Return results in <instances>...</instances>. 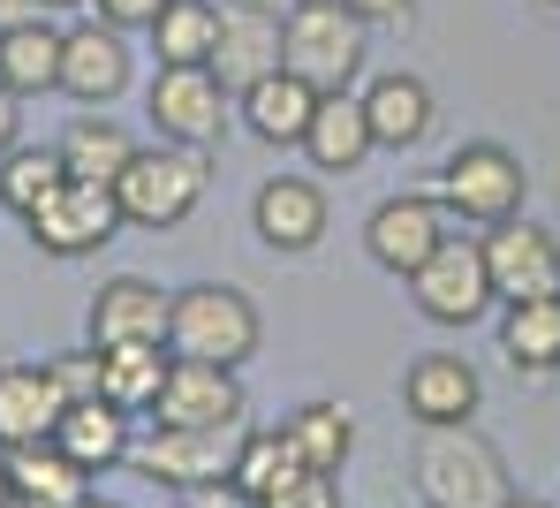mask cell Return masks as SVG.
Instances as JSON below:
<instances>
[{
	"label": "cell",
	"instance_id": "obj_1",
	"mask_svg": "<svg viewBox=\"0 0 560 508\" xmlns=\"http://www.w3.org/2000/svg\"><path fill=\"white\" fill-rule=\"evenodd\" d=\"M364 54H372V23H357L341 0H288V15H280V69L303 77L318 100L349 92L364 77Z\"/></svg>",
	"mask_w": 560,
	"mask_h": 508
},
{
	"label": "cell",
	"instance_id": "obj_2",
	"mask_svg": "<svg viewBox=\"0 0 560 508\" xmlns=\"http://www.w3.org/2000/svg\"><path fill=\"white\" fill-rule=\"evenodd\" d=\"M409 478L424 508H508L515 501V478L500 463L492 440H477L469 425H424L417 455H409Z\"/></svg>",
	"mask_w": 560,
	"mask_h": 508
},
{
	"label": "cell",
	"instance_id": "obj_3",
	"mask_svg": "<svg viewBox=\"0 0 560 508\" xmlns=\"http://www.w3.org/2000/svg\"><path fill=\"white\" fill-rule=\"evenodd\" d=\"M205 183H212V152H189V145H160L152 137L114 175V198H121L129 228H183L189 212L205 205Z\"/></svg>",
	"mask_w": 560,
	"mask_h": 508
},
{
	"label": "cell",
	"instance_id": "obj_4",
	"mask_svg": "<svg viewBox=\"0 0 560 508\" xmlns=\"http://www.w3.org/2000/svg\"><path fill=\"white\" fill-rule=\"evenodd\" d=\"M167 349L175 357H205V365H250L258 357V304L228 281H189L167 304Z\"/></svg>",
	"mask_w": 560,
	"mask_h": 508
},
{
	"label": "cell",
	"instance_id": "obj_5",
	"mask_svg": "<svg viewBox=\"0 0 560 508\" xmlns=\"http://www.w3.org/2000/svg\"><path fill=\"white\" fill-rule=\"evenodd\" d=\"M432 198L447 205L455 228H500V220L523 212L530 175H523V160H515L508 145L477 137V145H455V152L440 160V190H432Z\"/></svg>",
	"mask_w": 560,
	"mask_h": 508
},
{
	"label": "cell",
	"instance_id": "obj_6",
	"mask_svg": "<svg viewBox=\"0 0 560 508\" xmlns=\"http://www.w3.org/2000/svg\"><path fill=\"white\" fill-rule=\"evenodd\" d=\"M144 114H152V137H160V145L220 152V145H228V114H235V100L220 92L212 69H152Z\"/></svg>",
	"mask_w": 560,
	"mask_h": 508
},
{
	"label": "cell",
	"instance_id": "obj_7",
	"mask_svg": "<svg viewBox=\"0 0 560 508\" xmlns=\"http://www.w3.org/2000/svg\"><path fill=\"white\" fill-rule=\"evenodd\" d=\"M409 304L424 311L432 326H477L485 311L500 304V297H492V274H485V243H477V235H447V243L409 274Z\"/></svg>",
	"mask_w": 560,
	"mask_h": 508
},
{
	"label": "cell",
	"instance_id": "obj_8",
	"mask_svg": "<svg viewBox=\"0 0 560 508\" xmlns=\"http://www.w3.org/2000/svg\"><path fill=\"white\" fill-rule=\"evenodd\" d=\"M23 228H31V243H38L46 258H92V251H106L129 220H121L114 183H77V175H69L38 212H23Z\"/></svg>",
	"mask_w": 560,
	"mask_h": 508
},
{
	"label": "cell",
	"instance_id": "obj_9",
	"mask_svg": "<svg viewBox=\"0 0 560 508\" xmlns=\"http://www.w3.org/2000/svg\"><path fill=\"white\" fill-rule=\"evenodd\" d=\"M235 440H243V425H228V432H197V425H152V432L129 448V471H137V478H152V486H167V494H189V486L228 478Z\"/></svg>",
	"mask_w": 560,
	"mask_h": 508
},
{
	"label": "cell",
	"instance_id": "obj_10",
	"mask_svg": "<svg viewBox=\"0 0 560 508\" xmlns=\"http://www.w3.org/2000/svg\"><path fill=\"white\" fill-rule=\"evenodd\" d=\"M447 235H455V220H447V205L432 198V190H394V198H378L372 220H364V251H372V266L401 274V281H409Z\"/></svg>",
	"mask_w": 560,
	"mask_h": 508
},
{
	"label": "cell",
	"instance_id": "obj_11",
	"mask_svg": "<svg viewBox=\"0 0 560 508\" xmlns=\"http://www.w3.org/2000/svg\"><path fill=\"white\" fill-rule=\"evenodd\" d=\"M477 243H485V274H492V297H500V304L560 297V243H553V228H538V220L515 212V220L485 228Z\"/></svg>",
	"mask_w": 560,
	"mask_h": 508
},
{
	"label": "cell",
	"instance_id": "obj_12",
	"mask_svg": "<svg viewBox=\"0 0 560 508\" xmlns=\"http://www.w3.org/2000/svg\"><path fill=\"white\" fill-rule=\"evenodd\" d=\"M243 380L235 365H205V357H175L167 365V388L152 403V425H197V432H228L243 425Z\"/></svg>",
	"mask_w": 560,
	"mask_h": 508
},
{
	"label": "cell",
	"instance_id": "obj_13",
	"mask_svg": "<svg viewBox=\"0 0 560 508\" xmlns=\"http://www.w3.org/2000/svg\"><path fill=\"white\" fill-rule=\"evenodd\" d=\"M61 92L77 106H114L129 92V31H114V23H69L61 31Z\"/></svg>",
	"mask_w": 560,
	"mask_h": 508
},
{
	"label": "cell",
	"instance_id": "obj_14",
	"mask_svg": "<svg viewBox=\"0 0 560 508\" xmlns=\"http://www.w3.org/2000/svg\"><path fill=\"white\" fill-rule=\"evenodd\" d=\"M477 403H485V380H477V365L455 357V349H424L401 372V409L417 417V432L424 425H469Z\"/></svg>",
	"mask_w": 560,
	"mask_h": 508
},
{
	"label": "cell",
	"instance_id": "obj_15",
	"mask_svg": "<svg viewBox=\"0 0 560 508\" xmlns=\"http://www.w3.org/2000/svg\"><path fill=\"white\" fill-rule=\"evenodd\" d=\"M250 228H258L266 251L295 258V251H318V235L334 228V212H326V190H318L311 175H273V183H258V198H250Z\"/></svg>",
	"mask_w": 560,
	"mask_h": 508
},
{
	"label": "cell",
	"instance_id": "obj_16",
	"mask_svg": "<svg viewBox=\"0 0 560 508\" xmlns=\"http://www.w3.org/2000/svg\"><path fill=\"white\" fill-rule=\"evenodd\" d=\"M228 100H243L258 77L280 69V15H258V8H220V31H212V61Z\"/></svg>",
	"mask_w": 560,
	"mask_h": 508
},
{
	"label": "cell",
	"instance_id": "obj_17",
	"mask_svg": "<svg viewBox=\"0 0 560 508\" xmlns=\"http://www.w3.org/2000/svg\"><path fill=\"white\" fill-rule=\"evenodd\" d=\"M167 289L144 274H114L92 297V349H121V342H167Z\"/></svg>",
	"mask_w": 560,
	"mask_h": 508
},
{
	"label": "cell",
	"instance_id": "obj_18",
	"mask_svg": "<svg viewBox=\"0 0 560 508\" xmlns=\"http://www.w3.org/2000/svg\"><path fill=\"white\" fill-rule=\"evenodd\" d=\"M295 152H303L318 175H357L378 152L372 122H364V100H357V92H326V100L311 106V129H303Z\"/></svg>",
	"mask_w": 560,
	"mask_h": 508
},
{
	"label": "cell",
	"instance_id": "obj_19",
	"mask_svg": "<svg viewBox=\"0 0 560 508\" xmlns=\"http://www.w3.org/2000/svg\"><path fill=\"white\" fill-rule=\"evenodd\" d=\"M61 409H69V395H61L54 365H0V455L31 448V440H54Z\"/></svg>",
	"mask_w": 560,
	"mask_h": 508
},
{
	"label": "cell",
	"instance_id": "obj_20",
	"mask_svg": "<svg viewBox=\"0 0 560 508\" xmlns=\"http://www.w3.org/2000/svg\"><path fill=\"white\" fill-rule=\"evenodd\" d=\"M357 100H364V122H372L378 152H409V145H424V137H432V122H440L432 84H424V77H409V69H386V77H372Z\"/></svg>",
	"mask_w": 560,
	"mask_h": 508
},
{
	"label": "cell",
	"instance_id": "obj_21",
	"mask_svg": "<svg viewBox=\"0 0 560 508\" xmlns=\"http://www.w3.org/2000/svg\"><path fill=\"white\" fill-rule=\"evenodd\" d=\"M303 471H311V463H303V448L288 440V425H258V432H243V440H235L228 486L243 494V508H266L273 494H288Z\"/></svg>",
	"mask_w": 560,
	"mask_h": 508
},
{
	"label": "cell",
	"instance_id": "obj_22",
	"mask_svg": "<svg viewBox=\"0 0 560 508\" xmlns=\"http://www.w3.org/2000/svg\"><path fill=\"white\" fill-rule=\"evenodd\" d=\"M54 440L84 463V471H121L129 463V448H137V417L129 409H114L106 395H92V403H69L61 409V425H54Z\"/></svg>",
	"mask_w": 560,
	"mask_h": 508
},
{
	"label": "cell",
	"instance_id": "obj_23",
	"mask_svg": "<svg viewBox=\"0 0 560 508\" xmlns=\"http://www.w3.org/2000/svg\"><path fill=\"white\" fill-rule=\"evenodd\" d=\"M311 106H318V92L303 84V77H288V69H273V77H258L243 100H235V114H243V129L258 137V145H303V129H311Z\"/></svg>",
	"mask_w": 560,
	"mask_h": 508
},
{
	"label": "cell",
	"instance_id": "obj_24",
	"mask_svg": "<svg viewBox=\"0 0 560 508\" xmlns=\"http://www.w3.org/2000/svg\"><path fill=\"white\" fill-rule=\"evenodd\" d=\"M167 365L175 349L167 342H121V349H98V395L129 417H152L160 388H167Z\"/></svg>",
	"mask_w": 560,
	"mask_h": 508
},
{
	"label": "cell",
	"instance_id": "obj_25",
	"mask_svg": "<svg viewBox=\"0 0 560 508\" xmlns=\"http://www.w3.org/2000/svg\"><path fill=\"white\" fill-rule=\"evenodd\" d=\"M0 84L15 100H38V92H61V23L54 15H31L15 31H0Z\"/></svg>",
	"mask_w": 560,
	"mask_h": 508
},
{
	"label": "cell",
	"instance_id": "obj_26",
	"mask_svg": "<svg viewBox=\"0 0 560 508\" xmlns=\"http://www.w3.org/2000/svg\"><path fill=\"white\" fill-rule=\"evenodd\" d=\"M54 152H61V168H69L77 183H114V175L129 168L137 137H129V129H121L106 106H84V114L61 129V145H54Z\"/></svg>",
	"mask_w": 560,
	"mask_h": 508
},
{
	"label": "cell",
	"instance_id": "obj_27",
	"mask_svg": "<svg viewBox=\"0 0 560 508\" xmlns=\"http://www.w3.org/2000/svg\"><path fill=\"white\" fill-rule=\"evenodd\" d=\"M8 471H15V494L46 508H77L92 494V471L61 448V440H31V448H8Z\"/></svg>",
	"mask_w": 560,
	"mask_h": 508
},
{
	"label": "cell",
	"instance_id": "obj_28",
	"mask_svg": "<svg viewBox=\"0 0 560 508\" xmlns=\"http://www.w3.org/2000/svg\"><path fill=\"white\" fill-rule=\"evenodd\" d=\"M500 349H508V365L530 372V380L560 372V297L508 304V319H500Z\"/></svg>",
	"mask_w": 560,
	"mask_h": 508
},
{
	"label": "cell",
	"instance_id": "obj_29",
	"mask_svg": "<svg viewBox=\"0 0 560 508\" xmlns=\"http://www.w3.org/2000/svg\"><path fill=\"white\" fill-rule=\"evenodd\" d=\"M212 31H220V0H167L144 38H152L160 69H205L212 61Z\"/></svg>",
	"mask_w": 560,
	"mask_h": 508
},
{
	"label": "cell",
	"instance_id": "obj_30",
	"mask_svg": "<svg viewBox=\"0 0 560 508\" xmlns=\"http://www.w3.org/2000/svg\"><path fill=\"white\" fill-rule=\"evenodd\" d=\"M69 183V168H61V152L54 145H15V152H0V212H38V205L54 198Z\"/></svg>",
	"mask_w": 560,
	"mask_h": 508
},
{
	"label": "cell",
	"instance_id": "obj_31",
	"mask_svg": "<svg viewBox=\"0 0 560 508\" xmlns=\"http://www.w3.org/2000/svg\"><path fill=\"white\" fill-rule=\"evenodd\" d=\"M288 440L303 448L311 471H341L349 448H357V417H349L341 403H295L288 409Z\"/></svg>",
	"mask_w": 560,
	"mask_h": 508
},
{
	"label": "cell",
	"instance_id": "obj_32",
	"mask_svg": "<svg viewBox=\"0 0 560 508\" xmlns=\"http://www.w3.org/2000/svg\"><path fill=\"white\" fill-rule=\"evenodd\" d=\"M266 508H341V471H303L288 494H273Z\"/></svg>",
	"mask_w": 560,
	"mask_h": 508
},
{
	"label": "cell",
	"instance_id": "obj_33",
	"mask_svg": "<svg viewBox=\"0 0 560 508\" xmlns=\"http://www.w3.org/2000/svg\"><path fill=\"white\" fill-rule=\"evenodd\" d=\"M46 365H54V380H61L69 403H92L98 395V349H84V357H46Z\"/></svg>",
	"mask_w": 560,
	"mask_h": 508
},
{
	"label": "cell",
	"instance_id": "obj_34",
	"mask_svg": "<svg viewBox=\"0 0 560 508\" xmlns=\"http://www.w3.org/2000/svg\"><path fill=\"white\" fill-rule=\"evenodd\" d=\"M160 8H167V0H92V15H98V23H114V31H152Z\"/></svg>",
	"mask_w": 560,
	"mask_h": 508
},
{
	"label": "cell",
	"instance_id": "obj_35",
	"mask_svg": "<svg viewBox=\"0 0 560 508\" xmlns=\"http://www.w3.org/2000/svg\"><path fill=\"white\" fill-rule=\"evenodd\" d=\"M357 23H372V31H401L409 15H417V0H341Z\"/></svg>",
	"mask_w": 560,
	"mask_h": 508
},
{
	"label": "cell",
	"instance_id": "obj_36",
	"mask_svg": "<svg viewBox=\"0 0 560 508\" xmlns=\"http://www.w3.org/2000/svg\"><path fill=\"white\" fill-rule=\"evenodd\" d=\"M15 145H23V100L0 84V152H15Z\"/></svg>",
	"mask_w": 560,
	"mask_h": 508
},
{
	"label": "cell",
	"instance_id": "obj_37",
	"mask_svg": "<svg viewBox=\"0 0 560 508\" xmlns=\"http://www.w3.org/2000/svg\"><path fill=\"white\" fill-rule=\"evenodd\" d=\"M38 15V0H0V31H15V23H31Z\"/></svg>",
	"mask_w": 560,
	"mask_h": 508
},
{
	"label": "cell",
	"instance_id": "obj_38",
	"mask_svg": "<svg viewBox=\"0 0 560 508\" xmlns=\"http://www.w3.org/2000/svg\"><path fill=\"white\" fill-rule=\"evenodd\" d=\"M220 8H258V15H288V0H220Z\"/></svg>",
	"mask_w": 560,
	"mask_h": 508
},
{
	"label": "cell",
	"instance_id": "obj_39",
	"mask_svg": "<svg viewBox=\"0 0 560 508\" xmlns=\"http://www.w3.org/2000/svg\"><path fill=\"white\" fill-rule=\"evenodd\" d=\"M77 8H92V0H38V15H77Z\"/></svg>",
	"mask_w": 560,
	"mask_h": 508
},
{
	"label": "cell",
	"instance_id": "obj_40",
	"mask_svg": "<svg viewBox=\"0 0 560 508\" xmlns=\"http://www.w3.org/2000/svg\"><path fill=\"white\" fill-rule=\"evenodd\" d=\"M15 501V471H8V455H0V508Z\"/></svg>",
	"mask_w": 560,
	"mask_h": 508
},
{
	"label": "cell",
	"instance_id": "obj_41",
	"mask_svg": "<svg viewBox=\"0 0 560 508\" xmlns=\"http://www.w3.org/2000/svg\"><path fill=\"white\" fill-rule=\"evenodd\" d=\"M77 508H121V501H98V494H84V501H77Z\"/></svg>",
	"mask_w": 560,
	"mask_h": 508
},
{
	"label": "cell",
	"instance_id": "obj_42",
	"mask_svg": "<svg viewBox=\"0 0 560 508\" xmlns=\"http://www.w3.org/2000/svg\"><path fill=\"white\" fill-rule=\"evenodd\" d=\"M8 508H46V501H31V494H15V501H8Z\"/></svg>",
	"mask_w": 560,
	"mask_h": 508
},
{
	"label": "cell",
	"instance_id": "obj_43",
	"mask_svg": "<svg viewBox=\"0 0 560 508\" xmlns=\"http://www.w3.org/2000/svg\"><path fill=\"white\" fill-rule=\"evenodd\" d=\"M508 508H553V501H523V494H515V501H508Z\"/></svg>",
	"mask_w": 560,
	"mask_h": 508
},
{
	"label": "cell",
	"instance_id": "obj_44",
	"mask_svg": "<svg viewBox=\"0 0 560 508\" xmlns=\"http://www.w3.org/2000/svg\"><path fill=\"white\" fill-rule=\"evenodd\" d=\"M538 8H560V0H538Z\"/></svg>",
	"mask_w": 560,
	"mask_h": 508
},
{
	"label": "cell",
	"instance_id": "obj_45",
	"mask_svg": "<svg viewBox=\"0 0 560 508\" xmlns=\"http://www.w3.org/2000/svg\"><path fill=\"white\" fill-rule=\"evenodd\" d=\"M553 508H560V501H553Z\"/></svg>",
	"mask_w": 560,
	"mask_h": 508
}]
</instances>
